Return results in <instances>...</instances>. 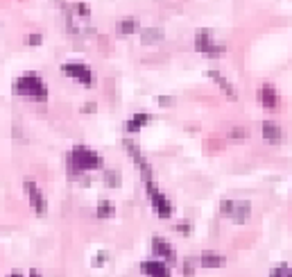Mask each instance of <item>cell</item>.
Wrapping results in <instances>:
<instances>
[{"mask_svg": "<svg viewBox=\"0 0 292 277\" xmlns=\"http://www.w3.org/2000/svg\"><path fill=\"white\" fill-rule=\"evenodd\" d=\"M30 277H41V275L36 273V270H32V273H30Z\"/></svg>", "mask_w": 292, "mask_h": 277, "instance_id": "cell-31", "label": "cell"}, {"mask_svg": "<svg viewBox=\"0 0 292 277\" xmlns=\"http://www.w3.org/2000/svg\"><path fill=\"white\" fill-rule=\"evenodd\" d=\"M9 277H23V275H20V273H18V270H14V273H12V275H9Z\"/></svg>", "mask_w": 292, "mask_h": 277, "instance_id": "cell-30", "label": "cell"}, {"mask_svg": "<svg viewBox=\"0 0 292 277\" xmlns=\"http://www.w3.org/2000/svg\"><path fill=\"white\" fill-rule=\"evenodd\" d=\"M150 121H152V116H150V114H134V116L127 121V125H125V130H127L129 134H134V132H138L140 127H145Z\"/></svg>", "mask_w": 292, "mask_h": 277, "instance_id": "cell-15", "label": "cell"}, {"mask_svg": "<svg viewBox=\"0 0 292 277\" xmlns=\"http://www.w3.org/2000/svg\"><path fill=\"white\" fill-rule=\"evenodd\" d=\"M224 264H227V259H224L222 254H215V252L200 254V266H204V268H222Z\"/></svg>", "mask_w": 292, "mask_h": 277, "instance_id": "cell-14", "label": "cell"}, {"mask_svg": "<svg viewBox=\"0 0 292 277\" xmlns=\"http://www.w3.org/2000/svg\"><path fill=\"white\" fill-rule=\"evenodd\" d=\"M138 30V20L136 18H123L118 20V32L120 34H134Z\"/></svg>", "mask_w": 292, "mask_h": 277, "instance_id": "cell-18", "label": "cell"}, {"mask_svg": "<svg viewBox=\"0 0 292 277\" xmlns=\"http://www.w3.org/2000/svg\"><path fill=\"white\" fill-rule=\"evenodd\" d=\"M270 277H290V266L288 264H279L272 273H270Z\"/></svg>", "mask_w": 292, "mask_h": 277, "instance_id": "cell-20", "label": "cell"}, {"mask_svg": "<svg viewBox=\"0 0 292 277\" xmlns=\"http://www.w3.org/2000/svg\"><path fill=\"white\" fill-rule=\"evenodd\" d=\"M125 148H127V153L132 155L134 164L138 166V171L143 173V180H152V166H150V161L143 157V153L138 150V145L134 143V141H127L125 139Z\"/></svg>", "mask_w": 292, "mask_h": 277, "instance_id": "cell-6", "label": "cell"}, {"mask_svg": "<svg viewBox=\"0 0 292 277\" xmlns=\"http://www.w3.org/2000/svg\"><path fill=\"white\" fill-rule=\"evenodd\" d=\"M25 191H28V198H30V205L39 216H45V211H48V202H45L43 193L41 189L34 184V182H25Z\"/></svg>", "mask_w": 292, "mask_h": 277, "instance_id": "cell-7", "label": "cell"}, {"mask_svg": "<svg viewBox=\"0 0 292 277\" xmlns=\"http://www.w3.org/2000/svg\"><path fill=\"white\" fill-rule=\"evenodd\" d=\"M68 177L70 180H77L82 173L86 171H95L102 166V157L100 153L91 148H84V145H75V148L68 153Z\"/></svg>", "mask_w": 292, "mask_h": 277, "instance_id": "cell-1", "label": "cell"}, {"mask_svg": "<svg viewBox=\"0 0 292 277\" xmlns=\"http://www.w3.org/2000/svg\"><path fill=\"white\" fill-rule=\"evenodd\" d=\"M145 191H148V198H150V202H152L156 216L159 218H170L172 211H175V209H172V202L159 191V186H156L152 180H145Z\"/></svg>", "mask_w": 292, "mask_h": 277, "instance_id": "cell-3", "label": "cell"}, {"mask_svg": "<svg viewBox=\"0 0 292 277\" xmlns=\"http://www.w3.org/2000/svg\"><path fill=\"white\" fill-rule=\"evenodd\" d=\"M116 214V205L111 200H100L98 202V218H111Z\"/></svg>", "mask_w": 292, "mask_h": 277, "instance_id": "cell-17", "label": "cell"}, {"mask_svg": "<svg viewBox=\"0 0 292 277\" xmlns=\"http://www.w3.org/2000/svg\"><path fill=\"white\" fill-rule=\"evenodd\" d=\"M177 229H179L181 234H186V237H188V234H190V223H179Z\"/></svg>", "mask_w": 292, "mask_h": 277, "instance_id": "cell-27", "label": "cell"}, {"mask_svg": "<svg viewBox=\"0 0 292 277\" xmlns=\"http://www.w3.org/2000/svg\"><path fill=\"white\" fill-rule=\"evenodd\" d=\"M152 252L159 257L163 264H175L177 261V252H175V248L165 241V239H161V237H154L152 239Z\"/></svg>", "mask_w": 292, "mask_h": 277, "instance_id": "cell-8", "label": "cell"}, {"mask_svg": "<svg viewBox=\"0 0 292 277\" xmlns=\"http://www.w3.org/2000/svg\"><path fill=\"white\" fill-rule=\"evenodd\" d=\"M233 211V200H222L220 202V214L222 216H231Z\"/></svg>", "mask_w": 292, "mask_h": 277, "instance_id": "cell-23", "label": "cell"}, {"mask_svg": "<svg viewBox=\"0 0 292 277\" xmlns=\"http://www.w3.org/2000/svg\"><path fill=\"white\" fill-rule=\"evenodd\" d=\"M195 48L200 50L202 55H206V57H220L224 52V46L213 41L211 30H200V32L195 34Z\"/></svg>", "mask_w": 292, "mask_h": 277, "instance_id": "cell-4", "label": "cell"}, {"mask_svg": "<svg viewBox=\"0 0 292 277\" xmlns=\"http://www.w3.org/2000/svg\"><path fill=\"white\" fill-rule=\"evenodd\" d=\"M70 9H77V14H80V16H88V14H91V12H88L86 5H82V3H75Z\"/></svg>", "mask_w": 292, "mask_h": 277, "instance_id": "cell-25", "label": "cell"}, {"mask_svg": "<svg viewBox=\"0 0 292 277\" xmlns=\"http://www.w3.org/2000/svg\"><path fill=\"white\" fill-rule=\"evenodd\" d=\"M163 30H159V28H148V30H143L140 32V41L143 44H148V46H152V44H161L163 41Z\"/></svg>", "mask_w": 292, "mask_h": 277, "instance_id": "cell-16", "label": "cell"}, {"mask_svg": "<svg viewBox=\"0 0 292 277\" xmlns=\"http://www.w3.org/2000/svg\"><path fill=\"white\" fill-rule=\"evenodd\" d=\"M181 275H184V277H192V275H195V261L186 259L184 266H181Z\"/></svg>", "mask_w": 292, "mask_h": 277, "instance_id": "cell-21", "label": "cell"}, {"mask_svg": "<svg viewBox=\"0 0 292 277\" xmlns=\"http://www.w3.org/2000/svg\"><path fill=\"white\" fill-rule=\"evenodd\" d=\"M120 173H118V171H107V173H104V184L109 186V189H118V186H120Z\"/></svg>", "mask_w": 292, "mask_h": 277, "instance_id": "cell-19", "label": "cell"}, {"mask_svg": "<svg viewBox=\"0 0 292 277\" xmlns=\"http://www.w3.org/2000/svg\"><path fill=\"white\" fill-rule=\"evenodd\" d=\"M12 91L16 96H28V98H39V100H45L48 98V87L34 73H28V75H20L16 82H14Z\"/></svg>", "mask_w": 292, "mask_h": 277, "instance_id": "cell-2", "label": "cell"}, {"mask_svg": "<svg viewBox=\"0 0 292 277\" xmlns=\"http://www.w3.org/2000/svg\"><path fill=\"white\" fill-rule=\"evenodd\" d=\"M156 102H159L161 107H172V104H175V98L172 96H159L156 98Z\"/></svg>", "mask_w": 292, "mask_h": 277, "instance_id": "cell-24", "label": "cell"}, {"mask_svg": "<svg viewBox=\"0 0 292 277\" xmlns=\"http://www.w3.org/2000/svg\"><path fill=\"white\" fill-rule=\"evenodd\" d=\"M107 257H109V252H100V254H98V259H95V264H102Z\"/></svg>", "mask_w": 292, "mask_h": 277, "instance_id": "cell-29", "label": "cell"}, {"mask_svg": "<svg viewBox=\"0 0 292 277\" xmlns=\"http://www.w3.org/2000/svg\"><path fill=\"white\" fill-rule=\"evenodd\" d=\"M260 100H263L265 109H276L279 107V93L274 91L272 84H265L263 89H260Z\"/></svg>", "mask_w": 292, "mask_h": 277, "instance_id": "cell-13", "label": "cell"}, {"mask_svg": "<svg viewBox=\"0 0 292 277\" xmlns=\"http://www.w3.org/2000/svg\"><path fill=\"white\" fill-rule=\"evenodd\" d=\"M25 41H28V46H39L41 41H43V36L41 34H28V39Z\"/></svg>", "mask_w": 292, "mask_h": 277, "instance_id": "cell-26", "label": "cell"}, {"mask_svg": "<svg viewBox=\"0 0 292 277\" xmlns=\"http://www.w3.org/2000/svg\"><path fill=\"white\" fill-rule=\"evenodd\" d=\"M263 139L267 141V143L272 145H279L281 141H283V132H281V127L272 121H265L263 123Z\"/></svg>", "mask_w": 292, "mask_h": 277, "instance_id": "cell-10", "label": "cell"}, {"mask_svg": "<svg viewBox=\"0 0 292 277\" xmlns=\"http://www.w3.org/2000/svg\"><path fill=\"white\" fill-rule=\"evenodd\" d=\"M249 214H252V205L247 200H240V202H233V211H231V218L242 225V223L249 221Z\"/></svg>", "mask_w": 292, "mask_h": 277, "instance_id": "cell-11", "label": "cell"}, {"mask_svg": "<svg viewBox=\"0 0 292 277\" xmlns=\"http://www.w3.org/2000/svg\"><path fill=\"white\" fill-rule=\"evenodd\" d=\"M140 273L148 277H170V268L163 261H143L140 264Z\"/></svg>", "mask_w": 292, "mask_h": 277, "instance_id": "cell-9", "label": "cell"}, {"mask_svg": "<svg viewBox=\"0 0 292 277\" xmlns=\"http://www.w3.org/2000/svg\"><path fill=\"white\" fill-rule=\"evenodd\" d=\"M208 77H211V80H213V82H217V87H220V89H222V91H224V93H227V96H229V98H231V100H236V98H238L236 89H233V87H231V82H229V80H227V77H224V75H222V73H217V71H208Z\"/></svg>", "mask_w": 292, "mask_h": 277, "instance_id": "cell-12", "label": "cell"}, {"mask_svg": "<svg viewBox=\"0 0 292 277\" xmlns=\"http://www.w3.org/2000/svg\"><path fill=\"white\" fill-rule=\"evenodd\" d=\"M245 137H247V132H245L242 127H236V130H231V132H229V139L236 141V143H242Z\"/></svg>", "mask_w": 292, "mask_h": 277, "instance_id": "cell-22", "label": "cell"}, {"mask_svg": "<svg viewBox=\"0 0 292 277\" xmlns=\"http://www.w3.org/2000/svg\"><path fill=\"white\" fill-rule=\"evenodd\" d=\"M82 112H84V114H88V112H95V104H84V107H82Z\"/></svg>", "mask_w": 292, "mask_h": 277, "instance_id": "cell-28", "label": "cell"}, {"mask_svg": "<svg viewBox=\"0 0 292 277\" xmlns=\"http://www.w3.org/2000/svg\"><path fill=\"white\" fill-rule=\"evenodd\" d=\"M61 71H64V75L80 80L84 87H95V75H93V71L86 64H72V61H68V64L61 66Z\"/></svg>", "mask_w": 292, "mask_h": 277, "instance_id": "cell-5", "label": "cell"}]
</instances>
